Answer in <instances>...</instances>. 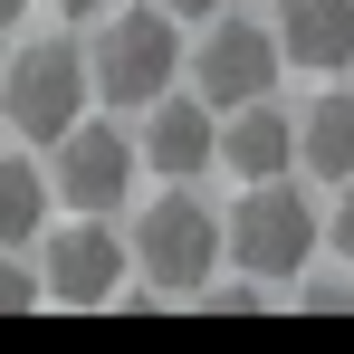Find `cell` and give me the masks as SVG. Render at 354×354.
Listing matches in <instances>:
<instances>
[{"label":"cell","instance_id":"cell-1","mask_svg":"<svg viewBox=\"0 0 354 354\" xmlns=\"http://www.w3.org/2000/svg\"><path fill=\"white\" fill-rule=\"evenodd\" d=\"M173 67H182V39H173V10H163V0H153V10H115V19L96 29V48H86V77H96L106 106L173 96Z\"/></svg>","mask_w":354,"mask_h":354},{"label":"cell","instance_id":"cell-7","mask_svg":"<svg viewBox=\"0 0 354 354\" xmlns=\"http://www.w3.org/2000/svg\"><path fill=\"white\" fill-rule=\"evenodd\" d=\"M134 163H144V153L124 144L115 124H86V115H77L58 134V192L77 201V211H115L124 192H134Z\"/></svg>","mask_w":354,"mask_h":354},{"label":"cell","instance_id":"cell-15","mask_svg":"<svg viewBox=\"0 0 354 354\" xmlns=\"http://www.w3.org/2000/svg\"><path fill=\"white\" fill-rule=\"evenodd\" d=\"M201 306H211V316H249L259 288H239V278H230V288H201Z\"/></svg>","mask_w":354,"mask_h":354},{"label":"cell","instance_id":"cell-13","mask_svg":"<svg viewBox=\"0 0 354 354\" xmlns=\"http://www.w3.org/2000/svg\"><path fill=\"white\" fill-rule=\"evenodd\" d=\"M297 316H354V288L345 278H306L297 288Z\"/></svg>","mask_w":354,"mask_h":354},{"label":"cell","instance_id":"cell-4","mask_svg":"<svg viewBox=\"0 0 354 354\" xmlns=\"http://www.w3.org/2000/svg\"><path fill=\"white\" fill-rule=\"evenodd\" d=\"M278 67H288L278 29H249V19H221V29L192 48V77H201V106H211V115H230V106H249V96H268Z\"/></svg>","mask_w":354,"mask_h":354},{"label":"cell","instance_id":"cell-9","mask_svg":"<svg viewBox=\"0 0 354 354\" xmlns=\"http://www.w3.org/2000/svg\"><path fill=\"white\" fill-rule=\"evenodd\" d=\"M211 153H221V124H211V106H201V96H153L144 163H153V173H173V182H192Z\"/></svg>","mask_w":354,"mask_h":354},{"label":"cell","instance_id":"cell-10","mask_svg":"<svg viewBox=\"0 0 354 354\" xmlns=\"http://www.w3.org/2000/svg\"><path fill=\"white\" fill-rule=\"evenodd\" d=\"M221 153H230L239 182H278L297 163V115H278L268 96H249V106H230V124H221Z\"/></svg>","mask_w":354,"mask_h":354},{"label":"cell","instance_id":"cell-19","mask_svg":"<svg viewBox=\"0 0 354 354\" xmlns=\"http://www.w3.org/2000/svg\"><path fill=\"white\" fill-rule=\"evenodd\" d=\"M19 19H29V0H0V29H19Z\"/></svg>","mask_w":354,"mask_h":354},{"label":"cell","instance_id":"cell-16","mask_svg":"<svg viewBox=\"0 0 354 354\" xmlns=\"http://www.w3.org/2000/svg\"><path fill=\"white\" fill-rule=\"evenodd\" d=\"M335 249H345V268H354V192H345V211H335Z\"/></svg>","mask_w":354,"mask_h":354},{"label":"cell","instance_id":"cell-18","mask_svg":"<svg viewBox=\"0 0 354 354\" xmlns=\"http://www.w3.org/2000/svg\"><path fill=\"white\" fill-rule=\"evenodd\" d=\"M58 10L67 19H96V10H115V0H58Z\"/></svg>","mask_w":354,"mask_h":354},{"label":"cell","instance_id":"cell-12","mask_svg":"<svg viewBox=\"0 0 354 354\" xmlns=\"http://www.w3.org/2000/svg\"><path fill=\"white\" fill-rule=\"evenodd\" d=\"M39 221H48V182H39V163L0 153V249L39 239Z\"/></svg>","mask_w":354,"mask_h":354},{"label":"cell","instance_id":"cell-2","mask_svg":"<svg viewBox=\"0 0 354 354\" xmlns=\"http://www.w3.org/2000/svg\"><path fill=\"white\" fill-rule=\"evenodd\" d=\"M86 86H96L86 58H77L67 39H39V48H19V67L0 77V115L19 124L29 144H58L67 124L86 115Z\"/></svg>","mask_w":354,"mask_h":354},{"label":"cell","instance_id":"cell-14","mask_svg":"<svg viewBox=\"0 0 354 354\" xmlns=\"http://www.w3.org/2000/svg\"><path fill=\"white\" fill-rule=\"evenodd\" d=\"M19 306H39V278L10 268V249H0V316H19Z\"/></svg>","mask_w":354,"mask_h":354},{"label":"cell","instance_id":"cell-17","mask_svg":"<svg viewBox=\"0 0 354 354\" xmlns=\"http://www.w3.org/2000/svg\"><path fill=\"white\" fill-rule=\"evenodd\" d=\"M173 19H211V10H230V0H163Z\"/></svg>","mask_w":354,"mask_h":354},{"label":"cell","instance_id":"cell-6","mask_svg":"<svg viewBox=\"0 0 354 354\" xmlns=\"http://www.w3.org/2000/svg\"><path fill=\"white\" fill-rule=\"evenodd\" d=\"M124 259H134V249L106 230V211H86L77 230H58V239H48L39 297H58V306H106V297H115V278H124Z\"/></svg>","mask_w":354,"mask_h":354},{"label":"cell","instance_id":"cell-3","mask_svg":"<svg viewBox=\"0 0 354 354\" xmlns=\"http://www.w3.org/2000/svg\"><path fill=\"white\" fill-rule=\"evenodd\" d=\"M230 268L239 278H297L306 249H316V211L297 201L288 182H249V201L230 211Z\"/></svg>","mask_w":354,"mask_h":354},{"label":"cell","instance_id":"cell-11","mask_svg":"<svg viewBox=\"0 0 354 354\" xmlns=\"http://www.w3.org/2000/svg\"><path fill=\"white\" fill-rule=\"evenodd\" d=\"M297 163L326 182H354V96H316L297 115Z\"/></svg>","mask_w":354,"mask_h":354},{"label":"cell","instance_id":"cell-5","mask_svg":"<svg viewBox=\"0 0 354 354\" xmlns=\"http://www.w3.org/2000/svg\"><path fill=\"white\" fill-rule=\"evenodd\" d=\"M134 259L153 268V288H201L211 259H221V221L201 201H153L134 221Z\"/></svg>","mask_w":354,"mask_h":354},{"label":"cell","instance_id":"cell-8","mask_svg":"<svg viewBox=\"0 0 354 354\" xmlns=\"http://www.w3.org/2000/svg\"><path fill=\"white\" fill-rule=\"evenodd\" d=\"M278 48L288 67H316V77L354 67V0H278Z\"/></svg>","mask_w":354,"mask_h":354}]
</instances>
